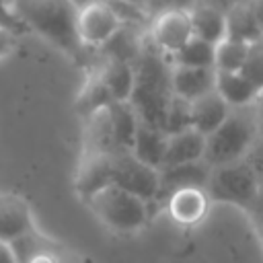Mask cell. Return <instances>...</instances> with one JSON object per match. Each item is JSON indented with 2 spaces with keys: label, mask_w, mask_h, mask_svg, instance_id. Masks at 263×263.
I'll use <instances>...</instances> for the list:
<instances>
[{
  "label": "cell",
  "mask_w": 263,
  "mask_h": 263,
  "mask_svg": "<svg viewBox=\"0 0 263 263\" xmlns=\"http://www.w3.org/2000/svg\"><path fill=\"white\" fill-rule=\"evenodd\" d=\"M214 53L216 45L210 41H203L199 37H191L173 58L171 62L175 66H193V68H214Z\"/></svg>",
  "instance_id": "cell-24"
},
{
  "label": "cell",
  "mask_w": 263,
  "mask_h": 263,
  "mask_svg": "<svg viewBox=\"0 0 263 263\" xmlns=\"http://www.w3.org/2000/svg\"><path fill=\"white\" fill-rule=\"evenodd\" d=\"M148 35H150V43L158 51L173 58L193 37V23L189 8H166L156 12L150 23Z\"/></svg>",
  "instance_id": "cell-7"
},
{
  "label": "cell",
  "mask_w": 263,
  "mask_h": 263,
  "mask_svg": "<svg viewBox=\"0 0 263 263\" xmlns=\"http://www.w3.org/2000/svg\"><path fill=\"white\" fill-rule=\"evenodd\" d=\"M259 136L253 105L232 107L226 121L208 136L205 160L210 166H220L247 158Z\"/></svg>",
  "instance_id": "cell-2"
},
{
  "label": "cell",
  "mask_w": 263,
  "mask_h": 263,
  "mask_svg": "<svg viewBox=\"0 0 263 263\" xmlns=\"http://www.w3.org/2000/svg\"><path fill=\"white\" fill-rule=\"evenodd\" d=\"M0 263H18L12 245L6 240H0Z\"/></svg>",
  "instance_id": "cell-31"
},
{
  "label": "cell",
  "mask_w": 263,
  "mask_h": 263,
  "mask_svg": "<svg viewBox=\"0 0 263 263\" xmlns=\"http://www.w3.org/2000/svg\"><path fill=\"white\" fill-rule=\"evenodd\" d=\"M230 111H232V107L214 88V90L197 97L195 101H191V127H195L203 136H210L214 129H218L226 121Z\"/></svg>",
  "instance_id": "cell-13"
},
{
  "label": "cell",
  "mask_w": 263,
  "mask_h": 263,
  "mask_svg": "<svg viewBox=\"0 0 263 263\" xmlns=\"http://www.w3.org/2000/svg\"><path fill=\"white\" fill-rule=\"evenodd\" d=\"M84 201L92 214L113 232H136L150 218V201L117 183L105 185Z\"/></svg>",
  "instance_id": "cell-3"
},
{
  "label": "cell",
  "mask_w": 263,
  "mask_h": 263,
  "mask_svg": "<svg viewBox=\"0 0 263 263\" xmlns=\"http://www.w3.org/2000/svg\"><path fill=\"white\" fill-rule=\"evenodd\" d=\"M60 257H62V253L58 249H51V251H43V253L35 255L27 263H60Z\"/></svg>",
  "instance_id": "cell-30"
},
{
  "label": "cell",
  "mask_w": 263,
  "mask_h": 263,
  "mask_svg": "<svg viewBox=\"0 0 263 263\" xmlns=\"http://www.w3.org/2000/svg\"><path fill=\"white\" fill-rule=\"evenodd\" d=\"M107 109H109V115L113 121L117 148L119 150H132L138 127L142 123L140 113L136 111V107L129 101H113L107 105Z\"/></svg>",
  "instance_id": "cell-22"
},
{
  "label": "cell",
  "mask_w": 263,
  "mask_h": 263,
  "mask_svg": "<svg viewBox=\"0 0 263 263\" xmlns=\"http://www.w3.org/2000/svg\"><path fill=\"white\" fill-rule=\"evenodd\" d=\"M99 74L107 84L113 101H129L136 84V60L111 55L99 68Z\"/></svg>",
  "instance_id": "cell-16"
},
{
  "label": "cell",
  "mask_w": 263,
  "mask_h": 263,
  "mask_svg": "<svg viewBox=\"0 0 263 263\" xmlns=\"http://www.w3.org/2000/svg\"><path fill=\"white\" fill-rule=\"evenodd\" d=\"M216 90L230 107H249L255 103L259 92V88L240 70L238 72L216 70Z\"/></svg>",
  "instance_id": "cell-20"
},
{
  "label": "cell",
  "mask_w": 263,
  "mask_h": 263,
  "mask_svg": "<svg viewBox=\"0 0 263 263\" xmlns=\"http://www.w3.org/2000/svg\"><path fill=\"white\" fill-rule=\"evenodd\" d=\"M166 142H168V134H166L164 129L154 127V125L142 121L140 127H138V134H136L132 152H134L140 160H144V162H148V164L160 168L162 162H164Z\"/></svg>",
  "instance_id": "cell-21"
},
{
  "label": "cell",
  "mask_w": 263,
  "mask_h": 263,
  "mask_svg": "<svg viewBox=\"0 0 263 263\" xmlns=\"http://www.w3.org/2000/svg\"><path fill=\"white\" fill-rule=\"evenodd\" d=\"M113 154L115 152H101V150L80 152L74 187L82 199L90 197L95 191L113 183Z\"/></svg>",
  "instance_id": "cell-10"
},
{
  "label": "cell",
  "mask_w": 263,
  "mask_h": 263,
  "mask_svg": "<svg viewBox=\"0 0 263 263\" xmlns=\"http://www.w3.org/2000/svg\"><path fill=\"white\" fill-rule=\"evenodd\" d=\"M251 43L238 41V39H222L216 43V53H214V68L216 70H226V72H238L242 70L247 55H249Z\"/></svg>",
  "instance_id": "cell-25"
},
{
  "label": "cell",
  "mask_w": 263,
  "mask_h": 263,
  "mask_svg": "<svg viewBox=\"0 0 263 263\" xmlns=\"http://www.w3.org/2000/svg\"><path fill=\"white\" fill-rule=\"evenodd\" d=\"M226 27L228 33L226 37L255 43L263 39V29L259 25V18L253 10L251 2H234L232 6L226 8Z\"/></svg>",
  "instance_id": "cell-19"
},
{
  "label": "cell",
  "mask_w": 263,
  "mask_h": 263,
  "mask_svg": "<svg viewBox=\"0 0 263 263\" xmlns=\"http://www.w3.org/2000/svg\"><path fill=\"white\" fill-rule=\"evenodd\" d=\"M208 191L214 201L249 205L257 197V191H259L257 171L245 158L236 162L212 166Z\"/></svg>",
  "instance_id": "cell-5"
},
{
  "label": "cell",
  "mask_w": 263,
  "mask_h": 263,
  "mask_svg": "<svg viewBox=\"0 0 263 263\" xmlns=\"http://www.w3.org/2000/svg\"><path fill=\"white\" fill-rule=\"evenodd\" d=\"M66 8H70L68 0H18L21 16L55 39L66 33V25L74 27L76 10Z\"/></svg>",
  "instance_id": "cell-8"
},
{
  "label": "cell",
  "mask_w": 263,
  "mask_h": 263,
  "mask_svg": "<svg viewBox=\"0 0 263 263\" xmlns=\"http://www.w3.org/2000/svg\"><path fill=\"white\" fill-rule=\"evenodd\" d=\"M14 47V33L6 27H0V58L8 55Z\"/></svg>",
  "instance_id": "cell-28"
},
{
  "label": "cell",
  "mask_w": 263,
  "mask_h": 263,
  "mask_svg": "<svg viewBox=\"0 0 263 263\" xmlns=\"http://www.w3.org/2000/svg\"><path fill=\"white\" fill-rule=\"evenodd\" d=\"M212 201L214 199L205 187H183L173 191L164 199V205L173 222L183 228H193L208 218Z\"/></svg>",
  "instance_id": "cell-9"
},
{
  "label": "cell",
  "mask_w": 263,
  "mask_h": 263,
  "mask_svg": "<svg viewBox=\"0 0 263 263\" xmlns=\"http://www.w3.org/2000/svg\"><path fill=\"white\" fill-rule=\"evenodd\" d=\"M123 21L111 2L105 0H88L76 8L74 31L76 39L82 47L103 49L121 29Z\"/></svg>",
  "instance_id": "cell-4"
},
{
  "label": "cell",
  "mask_w": 263,
  "mask_h": 263,
  "mask_svg": "<svg viewBox=\"0 0 263 263\" xmlns=\"http://www.w3.org/2000/svg\"><path fill=\"white\" fill-rule=\"evenodd\" d=\"M173 62L168 55L158 51L152 43L142 47L136 60V84L129 103L140 113L144 123L154 127H164V115L173 99Z\"/></svg>",
  "instance_id": "cell-1"
},
{
  "label": "cell",
  "mask_w": 263,
  "mask_h": 263,
  "mask_svg": "<svg viewBox=\"0 0 263 263\" xmlns=\"http://www.w3.org/2000/svg\"><path fill=\"white\" fill-rule=\"evenodd\" d=\"M60 263H78L76 259H72V257H68L66 253H62V257H60Z\"/></svg>",
  "instance_id": "cell-34"
},
{
  "label": "cell",
  "mask_w": 263,
  "mask_h": 263,
  "mask_svg": "<svg viewBox=\"0 0 263 263\" xmlns=\"http://www.w3.org/2000/svg\"><path fill=\"white\" fill-rule=\"evenodd\" d=\"M205 142H208V136H203L195 127H187V129L177 132V134H168L162 166L203 160L205 158Z\"/></svg>",
  "instance_id": "cell-15"
},
{
  "label": "cell",
  "mask_w": 263,
  "mask_h": 263,
  "mask_svg": "<svg viewBox=\"0 0 263 263\" xmlns=\"http://www.w3.org/2000/svg\"><path fill=\"white\" fill-rule=\"evenodd\" d=\"M253 111H255V119H257L259 138H263V88H259V92H257V99L253 103Z\"/></svg>",
  "instance_id": "cell-29"
},
{
  "label": "cell",
  "mask_w": 263,
  "mask_h": 263,
  "mask_svg": "<svg viewBox=\"0 0 263 263\" xmlns=\"http://www.w3.org/2000/svg\"><path fill=\"white\" fill-rule=\"evenodd\" d=\"M212 166L208 160H193V162H183V164H171L160 168V191L156 201H164L173 191L183 189V187H205L210 183Z\"/></svg>",
  "instance_id": "cell-12"
},
{
  "label": "cell",
  "mask_w": 263,
  "mask_h": 263,
  "mask_svg": "<svg viewBox=\"0 0 263 263\" xmlns=\"http://www.w3.org/2000/svg\"><path fill=\"white\" fill-rule=\"evenodd\" d=\"M113 183L152 203L160 191V168L140 160L132 150H117L113 154Z\"/></svg>",
  "instance_id": "cell-6"
},
{
  "label": "cell",
  "mask_w": 263,
  "mask_h": 263,
  "mask_svg": "<svg viewBox=\"0 0 263 263\" xmlns=\"http://www.w3.org/2000/svg\"><path fill=\"white\" fill-rule=\"evenodd\" d=\"M109 103H113V97H111L107 84L103 82L99 70L88 74V78H86V82H84V86H82V90L78 95V101H76L78 113L82 117H86V115L107 107Z\"/></svg>",
  "instance_id": "cell-23"
},
{
  "label": "cell",
  "mask_w": 263,
  "mask_h": 263,
  "mask_svg": "<svg viewBox=\"0 0 263 263\" xmlns=\"http://www.w3.org/2000/svg\"><path fill=\"white\" fill-rule=\"evenodd\" d=\"M173 92L181 99L195 101L197 97L216 88V68H193V66H175L171 72Z\"/></svg>",
  "instance_id": "cell-14"
},
{
  "label": "cell",
  "mask_w": 263,
  "mask_h": 263,
  "mask_svg": "<svg viewBox=\"0 0 263 263\" xmlns=\"http://www.w3.org/2000/svg\"><path fill=\"white\" fill-rule=\"evenodd\" d=\"M187 127H191V101L173 95L171 105H168L166 115H164V127L162 129L166 134H177V132H183Z\"/></svg>",
  "instance_id": "cell-26"
},
{
  "label": "cell",
  "mask_w": 263,
  "mask_h": 263,
  "mask_svg": "<svg viewBox=\"0 0 263 263\" xmlns=\"http://www.w3.org/2000/svg\"><path fill=\"white\" fill-rule=\"evenodd\" d=\"M35 230L31 203L21 193H0V240L12 242Z\"/></svg>",
  "instance_id": "cell-11"
},
{
  "label": "cell",
  "mask_w": 263,
  "mask_h": 263,
  "mask_svg": "<svg viewBox=\"0 0 263 263\" xmlns=\"http://www.w3.org/2000/svg\"><path fill=\"white\" fill-rule=\"evenodd\" d=\"M119 2L129 4V6H138V8H142V6H146V4H148V0H119Z\"/></svg>",
  "instance_id": "cell-33"
},
{
  "label": "cell",
  "mask_w": 263,
  "mask_h": 263,
  "mask_svg": "<svg viewBox=\"0 0 263 263\" xmlns=\"http://www.w3.org/2000/svg\"><path fill=\"white\" fill-rule=\"evenodd\" d=\"M251 4H253V10H255V14H257V18H259L261 29H263V0H253Z\"/></svg>",
  "instance_id": "cell-32"
},
{
  "label": "cell",
  "mask_w": 263,
  "mask_h": 263,
  "mask_svg": "<svg viewBox=\"0 0 263 263\" xmlns=\"http://www.w3.org/2000/svg\"><path fill=\"white\" fill-rule=\"evenodd\" d=\"M191 23H193V35L210 41L220 43L226 39L228 27H226V8H220L216 4H193L189 8Z\"/></svg>",
  "instance_id": "cell-17"
},
{
  "label": "cell",
  "mask_w": 263,
  "mask_h": 263,
  "mask_svg": "<svg viewBox=\"0 0 263 263\" xmlns=\"http://www.w3.org/2000/svg\"><path fill=\"white\" fill-rule=\"evenodd\" d=\"M84 134H82V150H101V152H117V140L113 132V121L109 109L103 107L84 117Z\"/></svg>",
  "instance_id": "cell-18"
},
{
  "label": "cell",
  "mask_w": 263,
  "mask_h": 263,
  "mask_svg": "<svg viewBox=\"0 0 263 263\" xmlns=\"http://www.w3.org/2000/svg\"><path fill=\"white\" fill-rule=\"evenodd\" d=\"M257 88H263V39L251 43L247 62L240 70Z\"/></svg>",
  "instance_id": "cell-27"
}]
</instances>
